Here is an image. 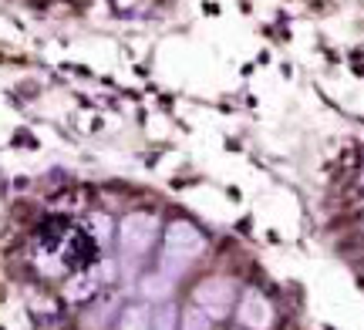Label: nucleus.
<instances>
[{"mask_svg": "<svg viewBox=\"0 0 364 330\" xmlns=\"http://www.w3.org/2000/svg\"><path fill=\"white\" fill-rule=\"evenodd\" d=\"M206 256V236L196 229L189 219H172L162 233V253H159V266L179 280L196 260Z\"/></svg>", "mask_w": 364, "mask_h": 330, "instance_id": "f257e3e1", "label": "nucleus"}, {"mask_svg": "<svg viewBox=\"0 0 364 330\" xmlns=\"http://www.w3.org/2000/svg\"><path fill=\"white\" fill-rule=\"evenodd\" d=\"M159 223L156 212L149 209H129L115 216V229H112V246H115L122 256H132V260H145L152 246L159 243Z\"/></svg>", "mask_w": 364, "mask_h": 330, "instance_id": "f03ea898", "label": "nucleus"}, {"mask_svg": "<svg viewBox=\"0 0 364 330\" xmlns=\"http://www.w3.org/2000/svg\"><path fill=\"white\" fill-rule=\"evenodd\" d=\"M236 300V283L230 277H206L193 290V304L206 310L209 320H226L233 314Z\"/></svg>", "mask_w": 364, "mask_h": 330, "instance_id": "7ed1b4c3", "label": "nucleus"}, {"mask_svg": "<svg viewBox=\"0 0 364 330\" xmlns=\"http://www.w3.org/2000/svg\"><path fill=\"white\" fill-rule=\"evenodd\" d=\"M236 317L250 330H267L273 324V307L257 287H250V290L240 297V304H236Z\"/></svg>", "mask_w": 364, "mask_h": 330, "instance_id": "20e7f679", "label": "nucleus"}, {"mask_svg": "<svg viewBox=\"0 0 364 330\" xmlns=\"http://www.w3.org/2000/svg\"><path fill=\"white\" fill-rule=\"evenodd\" d=\"M152 330H179V307L172 300L152 307Z\"/></svg>", "mask_w": 364, "mask_h": 330, "instance_id": "39448f33", "label": "nucleus"}, {"mask_svg": "<svg viewBox=\"0 0 364 330\" xmlns=\"http://www.w3.org/2000/svg\"><path fill=\"white\" fill-rule=\"evenodd\" d=\"M179 330H213V320L206 317V310L203 307H182V314H179Z\"/></svg>", "mask_w": 364, "mask_h": 330, "instance_id": "423d86ee", "label": "nucleus"}]
</instances>
